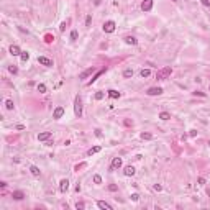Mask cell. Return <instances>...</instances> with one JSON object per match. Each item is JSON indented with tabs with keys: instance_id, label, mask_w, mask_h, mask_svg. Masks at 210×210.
Returning <instances> with one entry per match:
<instances>
[{
	"instance_id": "60d3db41",
	"label": "cell",
	"mask_w": 210,
	"mask_h": 210,
	"mask_svg": "<svg viewBox=\"0 0 210 210\" xmlns=\"http://www.w3.org/2000/svg\"><path fill=\"white\" fill-rule=\"evenodd\" d=\"M195 135H197V130H190L189 131V136H195Z\"/></svg>"
},
{
	"instance_id": "7a4b0ae2",
	"label": "cell",
	"mask_w": 210,
	"mask_h": 210,
	"mask_svg": "<svg viewBox=\"0 0 210 210\" xmlns=\"http://www.w3.org/2000/svg\"><path fill=\"white\" fill-rule=\"evenodd\" d=\"M74 112H75V117H82V99L79 95L75 97V102H74Z\"/></svg>"
},
{
	"instance_id": "8d00e7d4",
	"label": "cell",
	"mask_w": 210,
	"mask_h": 210,
	"mask_svg": "<svg viewBox=\"0 0 210 210\" xmlns=\"http://www.w3.org/2000/svg\"><path fill=\"white\" fill-rule=\"evenodd\" d=\"M90 23H92V16L87 15V18H85V25H87V26H90Z\"/></svg>"
},
{
	"instance_id": "d6a6232c",
	"label": "cell",
	"mask_w": 210,
	"mask_h": 210,
	"mask_svg": "<svg viewBox=\"0 0 210 210\" xmlns=\"http://www.w3.org/2000/svg\"><path fill=\"white\" fill-rule=\"evenodd\" d=\"M108 190L115 192V190H118V186H117V184H110V186H108Z\"/></svg>"
},
{
	"instance_id": "6da1fadb",
	"label": "cell",
	"mask_w": 210,
	"mask_h": 210,
	"mask_svg": "<svg viewBox=\"0 0 210 210\" xmlns=\"http://www.w3.org/2000/svg\"><path fill=\"white\" fill-rule=\"evenodd\" d=\"M171 74H172V68H171V66H166V68H163L161 71H158V74H156V79L166 80Z\"/></svg>"
},
{
	"instance_id": "f546056e",
	"label": "cell",
	"mask_w": 210,
	"mask_h": 210,
	"mask_svg": "<svg viewBox=\"0 0 210 210\" xmlns=\"http://www.w3.org/2000/svg\"><path fill=\"white\" fill-rule=\"evenodd\" d=\"M75 209H77V210H84L85 205H84V202H77V204H75Z\"/></svg>"
},
{
	"instance_id": "4316f807",
	"label": "cell",
	"mask_w": 210,
	"mask_h": 210,
	"mask_svg": "<svg viewBox=\"0 0 210 210\" xmlns=\"http://www.w3.org/2000/svg\"><path fill=\"white\" fill-rule=\"evenodd\" d=\"M38 92H40V94H44V92H46V85H44V84H40V85H38Z\"/></svg>"
},
{
	"instance_id": "836d02e7",
	"label": "cell",
	"mask_w": 210,
	"mask_h": 210,
	"mask_svg": "<svg viewBox=\"0 0 210 210\" xmlns=\"http://www.w3.org/2000/svg\"><path fill=\"white\" fill-rule=\"evenodd\" d=\"M103 95H105L103 92H97V94H95V99H97V100H102V99H103Z\"/></svg>"
},
{
	"instance_id": "83f0119b",
	"label": "cell",
	"mask_w": 210,
	"mask_h": 210,
	"mask_svg": "<svg viewBox=\"0 0 210 210\" xmlns=\"http://www.w3.org/2000/svg\"><path fill=\"white\" fill-rule=\"evenodd\" d=\"M94 182H95V184H102V177H100L99 174H95V176H94Z\"/></svg>"
},
{
	"instance_id": "e575fe53",
	"label": "cell",
	"mask_w": 210,
	"mask_h": 210,
	"mask_svg": "<svg viewBox=\"0 0 210 210\" xmlns=\"http://www.w3.org/2000/svg\"><path fill=\"white\" fill-rule=\"evenodd\" d=\"M85 166H87L85 163H80V164H77V166L74 167V171H79V169H82V167H85Z\"/></svg>"
},
{
	"instance_id": "8992f818",
	"label": "cell",
	"mask_w": 210,
	"mask_h": 210,
	"mask_svg": "<svg viewBox=\"0 0 210 210\" xmlns=\"http://www.w3.org/2000/svg\"><path fill=\"white\" fill-rule=\"evenodd\" d=\"M38 63L43 64V66H46V68H51L53 66V61L48 59V58H44V56H40V58H38Z\"/></svg>"
},
{
	"instance_id": "2e32d148",
	"label": "cell",
	"mask_w": 210,
	"mask_h": 210,
	"mask_svg": "<svg viewBox=\"0 0 210 210\" xmlns=\"http://www.w3.org/2000/svg\"><path fill=\"white\" fill-rule=\"evenodd\" d=\"M105 71H107V69H100V71H99V72H97V74H95V75H94V77H92V80H90V82H89V85H90V84H94V82H95V80L99 79V77H100V75H102V74H103V72H105Z\"/></svg>"
},
{
	"instance_id": "f1b7e54d",
	"label": "cell",
	"mask_w": 210,
	"mask_h": 210,
	"mask_svg": "<svg viewBox=\"0 0 210 210\" xmlns=\"http://www.w3.org/2000/svg\"><path fill=\"white\" fill-rule=\"evenodd\" d=\"M8 71L12 72V74H16V72H18V68H16L15 64H13V66H10V68H8Z\"/></svg>"
},
{
	"instance_id": "ee69618b",
	"label": "cell",
	"mask_w": 210,
	"mask_h": 210,
	"mask_svg": "<svg viewBox=\"0 0 210 210\" xmlns=\"http://www.w3.org/2000/svg\"><path fill=\"white\" fill-rule=\"evenodd\" d=\"M161 189H163V187L159 186V184H154V190H161Z\"/></svg>"
},
{
	"instance_id": "5b68a950",
	"label": "cell",
	"mask_w": 210,
	"mask_h": 210,
	"mask_svg": "<svg viewBox=\"0 0 210 210\" xmlns=\"http://www.w3.org/2000/svg\"><path fill=\"white\" fill-rule=\"evenodd\" d=\"M59 190L63 192V194H66V192L69 190V181L68 179H63V181L59 182Z\"/></svg>"
},
{
	"instance_id": "4dcf8cb0",
	"label": "cell",
	"mask_w": 210,
	"mask_h": 210,
	"mask_svg": "<svg viewBox=\"0 0 210 210\" xmlns=\"http://www.w3.org/2000/svg\"><path fill=\"white\" fill-rule=\"evenodd\" d=\"M53 40H54V36H53V35H46V36H44V41H46V43H51Z\"/></svg>"
},
{
	"instance_id": "f35d334b",
	"label": "cell",
	"mask_w": 210,
	"mask_h": 210,
	"mask_svg": "<svg viewBox=\"0 0 210 210\" xmlns=\"http://www.w3.org/2000/svg\"><path fill=\"white\" fill-rule=\"evenodd\" d=\"M202 2V5H205V7H210V0H200Z\"/></svg>"
},
{
	"instance_id": "ac0fdd59",
	"label": "cell",
	"mask_w": 210,
	"mask_h": 210,
	"mask_svg": "<svg viewBox=\"0 0 210 210\" xmlns=\"http://www.w3.org/2000/svg\"><path fill=\"white\" fill-rule=\"evenodd\" d=\"M108 97H112V99H118V97H120V92L112 89V90H108Z\"/></svg>"
},
{
	"instance_id": "7bdbcfd3",
	"label": "cell",
	"mask_w": 210,
	"mask_h": 210,
	"mask_svg": "<svg viewBox=\"0 0 210 210\" xmlns=\"http://www.w3.org/2000/svg\"><path fill=\"white\" fill-rule=\"evenodd\" d=\"M195 95H199V97H205V94H204V92H194Z\"/></svg>"
},
{
	"instance_id": "bcb514c9",
	"label": "cell",
	"mask_w": 210,
	"mask_h": 210,
	"mask_svg": "<svg viewBox=\"0 0 210 210\" xmlns=\"http://www.w3.org/2000/svg\"><path fill=\"white\" fill-rule=\"evenodd\" d=\"M207 194H209V197H210V189H207Z\"/></svg>"
},
{
	"instance_id": "7402d4cb",
	"label": "cell",
	"mask_w": 210,
	"mask_h": 210,
	"mask_svg": "<svg viewBox=\"0 0 210 210\" xmlns=\"http://www.w3.org/2000/svg\"><path fill=\"white\" fill-rule=\"evenodd\" d=\"M131 75H133V71H131V69H125V71H123V77H125V79H130Z\"/></svg>"
},
{
	"instance_id": "d590c367",
	"label": "cell",
	"mask_w": 210,
	"mask_h": 210,
	"mask_svg": "<svg viewBox=\"0 0 210 210\" xmlns=\"http://www.w3.org/2000/svg\"><path fill=\"white\" fill-rule=\"evenodd\" d=\"M71 40H77V31H75V30L71 31Z\"/></svg>"
},
{
	"instance_id": "d4e9b609",
	"label": "cell",
	"mask_w": 210,
	"mask_h": 210,
	"mask_svg": "<svg viewBox=\"0 0 210 210\" xmlns=\"http://www.w3.org/2000/svg\"><path fill=\"white\" fill-rule=\"evenodd\" d=\"M5 107H7V110H13V100H7Z\"/></svg>"
},
{
	"instance_id": "cb8c5ba5",
	"label": "cell",
	"mask_w": 210,
	"mask_h": 210,
	"mask_svg": "<svg viewBox=\"0 0 210 210\" xmlns=\"http://www.w3.org/2000/svg\"><path fill=\"white\" fill-rule=\"evenodd\" d=\"M20 56H21V61H23V63H26V61L30 59V54H28L26 51H21V54H20Z\"/></svg>"
},
{
	"instance_id": "52a82bcc",
	"label": "cell",
	"mask_w": 210,
	"mask_h": 210,
	"mask_svg": "<svg viewBox=\"0 0 210 210\" xmlns=\"http://www.w3.org/2000/svg\"><path fill=\"white\" fill-rule=\"evenodd\" d=\"M146 94L151 95V97H153V95H161V94H163V89H161V87H151V89H148Z\"/></svg>"
},
{
	"instance_id": "ab89813d",
	"label": "cell",
	"mask_w": 210,
	"mask_h": 210,
	"mask_svg": "<svg viewBox=\"0 0 210 210\" xmlns=\"http://www.w3.org/2000/svg\"><path fill=\"white\" fill-rule=\"evenodd\" d=\"M197 182L200 184V186H204V184H205V179H204V177H199V181H197Z\"/></svg>"
},
{
	"instance_id": "30bf717a",
	"label": "cell",
	"mask_w": 210,
	"mask_h": 210,
	"mask_svg": "<svg viewBox=\"0 0 210 210\" xmlns=\"http://www.w3.org/2000/svg\"><path fill=\"white\" fill-rule=\"evenodd\" d=\"M97 205H99V209H102V210H112V205L107 204L105 200H97Z\"/></svg>"
},
{
	"instance_id": "7dc6e473",
	"label": "cell",
	"mask_w": 210,
	"mask_h": 210,
	"mask_svg": "<svg viewBox=\"0 0 210 210\" xmlns=\"http://www.w3.org/2000/svg\"><path fill=\"white\" fill-rule=\"evenodd\" d=\"M172 2H179V0H172Z\"/></svg>"
},
{
	"instance_id": "4fadbf2b",
	"label": "cell",
	"mask_w": 210,
	"mask_h": 210,
	"mask_svg": "<svg viewBox=\"0 0 210 210\" xmlns=\"http://www.w3.org/2000/svg\"><path fill=\"white\" fill-rule=\"evenodd\" d=\"M10 54H12V56H20L21 54L20 48L16 46V44H12V46H10Z\"/></svg>"
},
{
	"instance_id": "5bb4252c",
	"label": "cell",
	"mask_w": 210,
	"mask_h": 210,
	"mask_svg": "<svg viewBox=\"0 0 210 210\" xmlns=\"http://www.w3.org/2000/svg\"><path fill=\"white\" fill-rule=\"evenodd\" d=\"M12 197L15 199V200H21V199L25 197V194L21 192V190H13V194H12Z\"/></svg>"
},
{
	"instance_id": "484cf974",
	"label": "cell",
	"mask_w": 210,
	"mask_h": 210,
	"mask_svg": "<svg viewBox=\"0 0 210 210\" xmlns=\"http://www.w3.org/2000/svg\"><path fill=\"white\" fill-rule=\"evenodd\" d=\"M141 138H143V140H151V138H153V135H151V133H148V131H146V133L143 131V133H141Z\"/></svg>"
},
{
	"instance_id": "603a6c76",
	"label": "cell",
	"mask_w": 210,
	"mask_h": 210,
	"mask_svg": "<svg viewBox=\"0 0 210 210\" xmlns=\"http://www.w3.org/2000/svg\"><path fill=\"white\" fill-rule=\"evenodd\" d=\"M149 74H151L149 69H141V72H140V75H141L143 79H144V77H149Z\"/></svg>"
},
{
	"instance_id": "ba28073f",
	"label": "cell",
	"mask_w": 210,
	"mask_h": 210,
	"mask_svg": "<svg viewBox=\"0 0 210 210\" xmlns=\"http://www.w3.org/2000/svg\"><path fill=\"white\" fill-rule=\"evenodd\" d=\"M94 72H95V68H89V69H85V71H84L82 74L79 75V79H87L89 75H92Z\"/></svg>"
},
{
	"instance_id": "ffe728a7",
	"label": "cell",
	"mask_w": 210,
	"mask_h": 210,
	"mask_svg": "<svg viewBox=\"0 0 210 210\" xmlns=\"http://www.w3.org/2000/svg\"><path fill=\"white\" fill-rule=\"evenodd\" d=\"M159 118L166 122V120H169V118H171V113H167V112H161V113H159Z\"/></svg>"
},
{
	"instance_id": "3957f363",
	"label": "cell",
	"mask_w": 210,
	"mask_h": 210,
	"mask_svg": "<svg viewBox=\"0 0 210 210\" xmlns=\"http://www.w3.org/2000/svg\"><path fill=\"white\" fill-rule=\"evenodd\" d=\"M103 31L105 33H113L115 31V21H105L103 23Z\"/></svg>"
},
{
	"instance_id": "b9f144b4",
	"label": "cell",
	"mask_w": 210,
	"mask_h": 210,
	"mask_svg": "<svg viewBox=\"0 0 210 210\" xmlns=\"http://www.w3.org/2000/svg\"><path fill=\"white\" fill-rule=\"evenodd\" d=\"M59 30H61V31H64V30H66V21H64V23H61V26H59Z\"/></svg>"
},
{
	"instance_id": "8fae6325",
	"label": "cell",
	"mask_w": 210,
	"mask_h": 210,
	"mask_svg": "<svg viewBox=\"0 0 210 210\" xmlns=\"http://www.w3.org/2000/svg\"><path fill=\"white\" fill-rule=\"evenodd\" d=\"M49 138H51V131H43V133L38 135V140H40V141H48Z\"/></svg>"
},
{
	"instance_id": "9c48e42d",
	"label": "cell",
	"mask_w": 210,
	"mask_h": 210,
	"mask_svg": "<svg viewBox=\"0 0 210 210\" xmlns=\"http://www.w3.org/2000/svg\"><path fill=\"white\" fill-rule=\"evenodd\" d=\"M141 8H143V12H149L153 8V0H144L141 3Z\"/></svg>"
},
{
	"instance_id": "f6af8a7d",
	"label": "cell",
	"mask_w": 210,
	"mask_h": 210,
	"mask_svg": "<svg viewBox=\"0 0 210 210\" xmlns=\"http://www.w3.org/2000/svg\"><path fill=\"white\" fill-rule=\"evenodd\" d=\"M95 135H97V136L100 138V136H102V131H100V130H95Z\"/></svg>"
},
{
	"instance_id": "d6986e66",
	"label": "cell",
	"mask_w": 210,
	"mask_h": 210,
	"mask_svg": "<svg viewBox=\"0 0 210 210\" xmlns=\"http://www.w3.org/2000/svg\"><path fill=\"white\" fill-rule=\"evenodd\" d=\"M125 43L127 44H136L138 41H136V38H133V36H127V38H125Z\"/></svg>"
},
{
	"instance_id": "74e56055",
	"label": "cell",
	"mask_w": 210,
	"mask_h": 210,
	"mask_svg": "<svg viewBox=\"0 0 210 210\" xmlns=\"http://www.w3.org/2000/svg\"><path fill=\"white\" fill-rule=\"evenodd\" d=\"M138 199H140V195H138V194H131V200H133V202H136Z\"/></svg>"
},
{
	"instance_id": "277c9868",
	"label": "cell",
	"mask_w": 210,
	"mask_h": 210,
	"mask_svg": "<svg viewBox=\"0 0 210 210\" xmlns=\"http://www.w3.org/2000/svg\"><path fill=\"white\" fill-rule=\"evenodd\" d=\"M63 115H64V108L63 107H56L54 112H53V118H54V120H59Z\"/></svg>"
},
{
	"instance_id": "e0dca14e",
	"label": "cell",
	"mask_w": 210,
	"mask_h": 210,
	"mask_svg": "<svg viewBox=\"0 0 210 210\" xmlns=\"http://www.w3.org/2000/svg\"><path fill=\"white\" fill-rule=\"evenodd\" d=\"M30 172H31V174L35 176V177H38V176L41 174V171L38 169V167H36V166H31V167H30Z\"/></svg>"
},
{
	"instance_id": "44dd1931",
	"label": "cell",
	"mask_w": 210,
	"mask_h": 210,
	"mask_svg": "<svg viewBox=\"0 0 210 210\" xmlns=\"http://www.w3.org/2000/svg\"><path fill=\"white\" fill-rule=\"evenodd\" d=\"M99 151H100V146H94V148H90V149L87 151V154L92 156V154H95V153H99Z\"/></svg>"
},
{
	"instance_id": "9a60e30c",
	"label": "cell",
	"mask_w": 210,
	"mask_h": 210,
	"mask_svg": "<svg viewBox=\"0 0 210 210\" xmlns=\"http://www.w3.org/2000/svg\"><path fill=\"white\" fill-rule=\"evenodd\" d=\"M123 172H125V176H135V167H133V166H127Z\"/></svg>"
},
{
	"instance_id": "c3c4849f",
	"label": "cell",
	"mask_w": 210,
	"mask_h": 210,
	"mask_svg": "<svg viewBox=\"0 0 210 210\" xmlns=\"http://www.w3.org/2000/svg\"><path fill=\"white\" fill-rule=\"evenodd\" d=\"M209 89H210V87H209Z\"/></svg>"
},
{
	"instance_id": "7c38bea8",
	"label": "cell",
	"mask_w": 210,
	"mask_h": 210,
	"mask_svg": "<svg viewBox=\"0 0 210 210\" xmlns=\"http://www.w3.org/2000/svg\"><path fill=\"white\" fill-rule=\"evenodd\" d=\"M118 167H122V158H113L110 169H118Z\"/></svg>"
},
{
	"instance_id": "1f68e13d",
	"label": "cell",
	"mask_w": 210,
	"mask_h": 210,
	"mask_svg": "<svg viewBox=\"0 0 210 210\" xmlns=\"http://www.w3.org/2000/svg\"><path fill=\"white\" fill-rule=\"evenodd\" d=\"M125 127H133V120H130V118H125Z\"/></svg>"
}]
</instances>
